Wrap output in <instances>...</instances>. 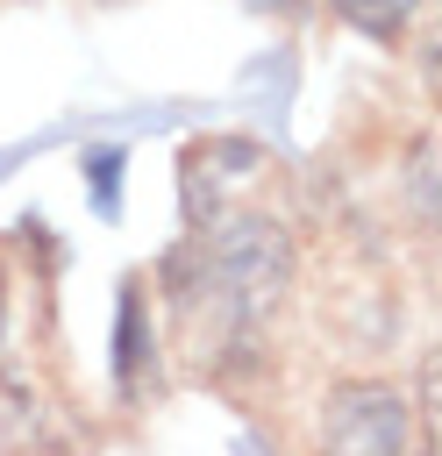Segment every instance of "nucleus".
I'll use <instances>...</instances> for the list:
<instances>
[{
  "label": "nucleus",
  "instance_id": "nucleus-1",
  "mask_svg": "<svg viewBox=\"0 0 442 456\" xmlns=\"http://www.w3.org/2000/svg\"><path fill=\"white\" fill-rule=\"evenodd\" d=\"M285 285H292V242L278 221H264L250 207L200 221L164 256V306H171V321L200 363L250 349L257 321L278 314Z\"/></svg>",
  "mask_w": 442,
  "mask_h": 456
},
{
  "label": "nucleus",
  "instance_id": "nucleus-2",
  "mask_svg": "<svg viewBox=\"0 0 442 456\" xmlns=\"http://www.w3.org/2000/svg\"><path fill=\"white\" fill-rule=\"evenodd\" d=\"M321 456H406V399L392 385H335L321 406Z\"/></svg>",
  "mask_w": 442,
  "mask_h": 456
},
{
  "label": "nucleus",
  "instance_id": "nucleus-3",
  "mask_svg": "<svg viewBox=\"0 0 442 456\" xmlns=\"http://www.w3.org/2000/svg\"><path fill=\"white\" fill-rule=\"evenodd\" d=\"M185 221L200 228V221H214V214H228V207H242V192L271 171V157H264V142H250V135H207V142H192L185 150Z\"/></svg>",
  "mask_w": 442,
  "mask_h": 456
},
{
  "label": "nucleus",
  "instance_id": "nucleus-4",
  "mask_svg": "<svg viewBox=\"0 0 442 456\" xmlns=\"http://www.w3.org/2000/svg\"><path fill=\"white\" fill-rule=\"evenodd\" d=\"M349 28H364V36H378V43H399L406 36V21L428 7V0H328Z\"/></svg>",
  "mask_w": 442,
  "mask_h": 456
},
{
  "label": "nucleus",
  "instance_id": "nucleus-5",
  "mask_svg": "<svg viewBox=\"0 0 442 456\" xmlns=\"http://www.w3.org/2000/svg\"><path fill=\"white\" fill-rule=\"evenodd\" d=\"M114 342H121V349H114L121 392H135V385H143V349H150V342H143V285L121 292V335H114Z\"/></svg>",
  "mask_w": 442,
  "mask_h": 456
},
{
  "label": "nucleus",
  "instance_id": "nucleus-6",
  "mask_svg": "<svg viewBox=\"0 0 442 456\" xmlns=\"http://www.w3.org/2000/svg\"><path fill=\"white\" fill-rule=\"evenodd\" d=\"M86 192H93L100 214H121V150H114V142L86 150Z\"/></svg>",
  "mask_w": 442,
  "mask_h": 456
},
{
  "label": "nucleus",
  "instance_id": "nucleus-7",
  "mask_svg": "<svg viewBox=\"0 0 442 456\" xmlns=\"http://www.w3.org/2000/svg\"><path fill=\"white\" fill-rule=\"evenodd\" d=\"M428 178H435V142H421L413 164H406V192H413V214H421V221L435 214V185H428Z\"/></svg>",
  "mask_w": 442,
  "mask_h": 456
},
{
  "label": "nucleus",
  "instance_id": "nucleus-8",
  "mask_svg": "<svg viewBox=\"0 0 442 456\" xmlns=\"http://www.w3.org/2000/svg\"><path fill=\"white\" fill-rule=\"evenodd\" d=\"M257 7H292V0H257Z\"/></svg>",
  "mask_w": 442,
  "mask_h": 456
},
{
  "label": "nucleus",
  "instance_id": "nucleus-9",
  "mask_svg": "<svg viewBox=\"0 0 442 456\" xmlns=\"http://www.w3.org/2000/svg\"><path fill=\"white\" fill-rule=\"evenodd\" d=\"M0 399H7V378H0Z\"/></svg>",
  "mask_w": 442,
  "mask_h": 456
}]
</instances>
